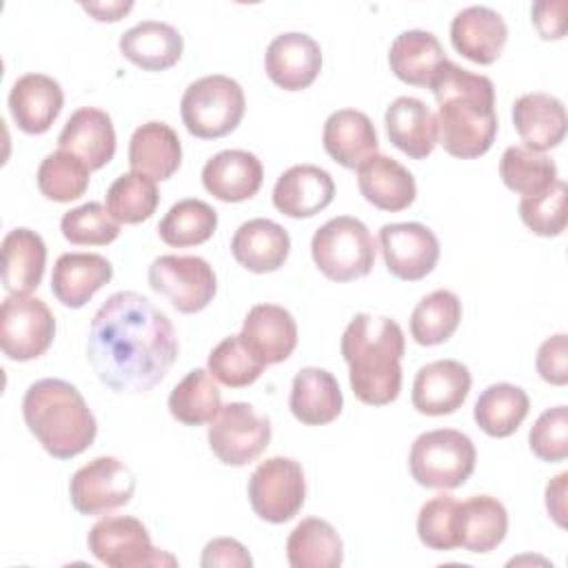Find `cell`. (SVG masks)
I'll return each instance as SVG.
<instances>
[{"instance_id": "obj_29", "label": "cell", "mask_w": 568, "mask_h": 568, "mask_svg": "<svg viewBox=\"0 0 568 568\" xmlns=\"http://www.w3.org/2000/svg\"><path fill=\"white\" fill-rule=\"evenodd\" d=\"M344 395L333 373L320 366L297 371L291 386L288 408L293 417L306 426H324L339 417Z\"/></svg>"}, {"instance_id": "obj_4", "label": "cell", "mask_w": 568, "mask_h": 568, "mask_svg": "<svg viewBox=\"0 0 568 568\" xmlns=\"http://www.w3.org/2000/svg\"><path fill=\"white\" fill-rule=\"evenodd\" d=\"M22 417L29 433L55 459L84 453L98 435V422L82 393L58 377L38 379L27 388Z\"/></svg>"}, {"instance_id": "obj_18", "label": "cell", "mask_w": 568, "mask_h": 568, "mask_svg": "<svg viewBox=\"0 0 568 568\" xmlns=\"http://www.w3.org/2000/svg\"><path fill=\"white\" fill-rule=\"evenodd\" d=\"M64 104L58 80L44 73L20 75L9 91V111L20 131L40 135L51 129Z\"/></svg>"}, {"instance_id": "obj_47", "label": "cell", "mask_w": 568, "mask_h": 568, "mask_svg": "<svg viewBox=\"0 0 568 568\" xmlns=\"http://www.w3.org/2000/svg\"><path fill=\"white\" fill-rule=\"evenodd\" d=\"M535 457L555 464L568 457V408L564 404L546 408L528 433Z\"/></svg>"}, {"instance_id": "obj_40", "label": "cell", "mask_w": 568, "mask_h": 568, "mask_svg": "<svg viewBox=\"0 0 568 568\" xmlns=\"http://www.w3.org/2000/svg\"><path fill=\"white\" fill-rule=\"evenodd\" d=\"M499 175L510 191L530 197L544 193L557 182V164L548 155L517 144L501 153Z\"/></svg>"}, {"instance_id": "obj_43", "label": "cell", "mask_w": 568, "mask_h": 568, "mask_svg": "<svg viewBox=\"0 0 568 568\" xmlns=\"http://www.w3.org/2000/svg\"><path fill=\"white\" fill-rule=\"evenodd\" d=\"M209 373L215 382L231 386V388H244L251 386L262 371L266 368L264 362H260L242 342L240 335L224 337L211 353H209Z\"/></svg>"}, {"instance_id": "obj_50", "label": "cell", "mask_w": 568, "mask_h": 568, "mask_svg": "<svg viewBox=\"0 0 568 568\" xmlns=\"http://www.w3.org/2000/svg\"><path fill=\"white\" fill-rule=\"evenodd\" d=\"M566 2L564 0H541L532 4V24L537 27L539 36L544 40H559L564 38L566 31V20H564Z\"/></svg>"}, {"instance_id": "obj_13", "label": "cell", "mask_w": 568, "mask_h": 568, "mask_svg": "<svg viewBox=\"0 0 568 568\" xmlns=\"http://www.w3.org/2000/svg\"><path fill=\"white\" fill-rule=\"evenodd\" d=\"M135 493L131 468L118 457H95L75 470L69 484V497L80 515H106L126 506Z\"/></svg>"}, {"instance_id": "obj_46", "label": "cell", "mask_w": 568, "mask_h": 568, "mask_svg": "<svg viewBox=\"0 0 568 568\" xmlns=\"http://www.w3.org/2000/svg\"><path fill=\"white\" fill-rule=\"evenodd\" d=\"M566 182L557 180L550 189L539 195L521 197L519 217L521 222L541 237H557L566 229Z\"/></svg>"}, {"instance_id": "obj_23", "label": "cell", "mask_w": 568, "mask_h": 568, "mask_svg": "<svg viewBox=\"0 0 568 568\" xmlns=\"http://www.w3.org/2000/svg\"><path fill=\"white\" fill-rule=\"evenodd\" d=\"M264 180V166L255 153L226 149L206 160L202 169L204 189L222 202L251 200Z\"/></svg>"}, {"instance_id": "obj_15", "label": "cell", "mask_w": 568, "mask_h": 568, "mask_svg": "<svg viewBox=\"0 0 568 568\" xmlns=\"http://www.w3.org/2000/svg\"><path fill=\"white\" fill-rule=\"evenodd\" d=\"M470 371L457 359H435L422 366L413 379V406L422 415H450L470 393Z\"/></svg>"}, {"instance_id": "obj_10", "label": "cell", "mask_w": 568, "mask_h": 568, "mask_svg": "<svg viewBox=\"0 0 568 568\" xmlns=\"http://www.w3.org/2000/svg\"><path fill=\"white\" fill-rule=\"evenodd\" d=\"M55 337L51 308L33 295H7L0 306V346L13 362L44 355Z\"/></svg>"}, {"instance_id": "obj_16", "label": "cell", "mask_w": 568, "mask_h": 568, "mask_svg": "<svg viewBox=\"0 0 568 568\" xmlns=\"http://www.w3.org/2000/svg\"><path fill=\"white\" fill-rule=\"evenodd\" d=\"M264 69L284 91L308 89L322 71V49L308 33H280L266 47Z\"/></svg>"}, {"instance_id": "obj_14", "label": "cell", "mask_w": 568, "mask_h": 568, "mask_svg": "<svg viewBox=\"0 0 568 568\" xmlns=\"http://www.w3.org/2000/svg\"><path fill=\"white\" fill-rule=\"evenodd\" d=\"M377 240L384 264L397 280H424L439 262V240L419 222L384 224Z\"/></svg>"}, {"instance_id": "obj_26", "label": "cell", "mask_w": 568, "mask_h": 568, "mask_svg": "<svg viewBox=\"0 0 568 568\" xmlns=\"http://www.w3.org/2000/svg\"><path fill=\"white\" fill-rule=\"evenodd\" d=\"M384 124L390 144L413 160L428 158L437 146V118L419 98L393 100L386 106Z\"/></svg>"}, {"instance_id": "obj_11", "label": "cell", "mask_w": 568, "mask_h": 568, "mask_svg": "<svg viewBox=\"0 0 568 568\" xmlns=\"http://www.w3.org/2000/svg\"><path fill=\"white\" fill-rule=\"evenodd\" d=\"M271 442V419L246 402L220 408L209 426V448L226 466L255 462Z\"/></svg>"}, {"instance_id": "obj_21", "label": "cell", "mask_w": 568, "mask_h": 568, "mask_svg": "<svg viewBox=\"0 0 568 568\" xmlns=\"http://www.w3.org/2000/svg\"><path fill=\"white\" fill-rule=\"evenodd\" d=\"M58 149L82 160L89 171H98L115 155V129L106 111L82 106L71 113L58 135Z\"/></svg>"}, {"instance_id": "obj_45", "label": "cell", "mask_w": 568, "mask_h": 568, "mask_svg": "<svg viewBox=\"0 0 568 568\" xmlns=\"http://www.w3.org/2000/svg\"><path fill=\"white\" fill-rule=\"evenodd\" d=\"M60 231L75 246H104L118 240L120 224L98 202H87L67 211L60 220Z\"/></svg>"}, {"instance_id": "obj_17", "label": "cell", "mask_w": 568, "mask_h": 568, "mask_svg": "<svg viewBox=\"0 0 568 568\" xmlns=\"http://www.w3.org/2000/svg\"><path fill=\"white\" fill-rule=\"evenodd\" d=\"M246 348L266 366L291 357L297 346L295 317L277 304H255L248 308L242 333Z\"/></svg>"}, {"instance_id": "obj_48", "label": "cell", "mask_w": 568, "mask_h": 568, "mask_svg": "<svg viewBox=\"0 0 568 568\" xmlns=\"http://www.w3.org/2000/svg\"><path fill=\"white\" fill-rule=\"evenodd\" d=\"M537 373L552 386L568 384V339L566 333H557L541 342L535 359Z\"/></svg>"}, {"instance_id": "obj_8", "label": "cell", "mask_w": 568, "mask_h": 568, "mask_svg": "<svg viewBox=\"0 0 568 568\" xmlns=\"http://www.w3.org/2000/svg\"><path fill=\"white\" fill-rule=\"evenodd\" d=\"M91 555L111 568L175 566L178 559L151 544L146 526L129 515L102 517L87 535Z\"/></svg>"}, {"instance_id": "obj_2", "label": "cell", "mask_w": 568, "mask_h": 568, "mask_svg": "<svg viewBox=\"0 0 568 568\" xmlns=\"http://www.w3.org/2000/svg\"><path fill=\"white\" fill-rule=\"evenodd\" d=\"M437 100V144L459 160L484 155L497 135L495 84L450 60L428 87Z\"/></svg>"}, {"instance_id": "obj_30", "label": "cell", "mask_w": 568, "mask_h": 568, "mask_svg": "<svg viewBox=\"0 0 568 568\" xmlns=\"http://www.w3.org/2000/svg\"><path fill=\"white\" fill-rule=\"evenodd\" d=\"M120 53L142 71L171 69L184 49L182 33L162 20H142L120 36Z\"/></svg>"}, {"instance_id": "obj_3", "label": "cell", "mask_w": 568, "mask_h": 568, "mask_svg": "<svg viewBox=\"0 0 568 568\" xmlns=\"http://www.w3.org/2000/svg\"><path fill=\"white\" fill-rule=\"evenodd\" d=\"M342 357L355 397L368 406H386L402 390L404 331L390 317L357 313L342 335Z\"/></svg>"}, {"instance_id": "obj_19", "label": "cell", "mask_w": 568, "mask_h": 568, "mask_svg": "<svg viewBox=\"0 0 568 568\" xmlns=\"http://www.w3.org/2000/svg\"><path fill=\"white\" fill-rule=\"evenodd\" d=\"M335 197V182L328 171L315 164L286 169L273 186V206L288 217L302 220L324 211Z\"/></svg>"}, {"instance_id": "obj_20", "label": "cell", "mask_w": 568, "mask_h": 568, "mask_svg": "<svg viewBox=\"0 0 568 568\" xmlns=\"http://www.w3.org/2000/svg\"><path fill=\"white\" fill-rule=\"evenodd\" d=\"M508 40V27L490 7L473 4L462 9L450 22V42L457 53L475 64H493Z\"/></svg>"}, {"instance_id": "obj_34", "label": "cell", "mask_w": 568, "mask_h": 568, "mask_svg": "<svg viewBox=\"0 0 568 568\" xmlns=\"http://www.w3.org/2000/svg\"><path fill=\"white\" fill-rule=\"evenodd\" d=\"M508 532L506 506L493 495L459 501V548L468 552L495 550Z\"/></svg>"}, {"instance_id": "obj_12", "label": "cell", "mask_w": 568, "mask_h": 568, "mask_svg": "<svg viewBox=\"0 0 568 568\" xmlns=\"http://www.w3.org/2000/svg\"><path fill=\"white\" fill-rule=\"evenodd\" d=\"M149 286L180 313H200L213 302L217 277L204 257L160 255L149 266Z\"/></svg>"}, {"instance_id": "obj_37", "label": "cell", "mask_w": 568, "mask_h": 568, "mask_svg": "<svg viewBox=\"0 0 568 568\" xmlns=\"http://www.w3.org/2000/svg\"><path fill=\"white\" fill-rule=\"evenodd\" d=\"M222 408V393L204 368L189 371L169 395V413L184 426L211 424Z\"/></svg>"}, {"instance_id": "obj_38", "label": "cell", "mask_w": 568, "mask_h": 568, "mask_svg": "<svg viewBox=\"0 0 568 568\" xmlns=\"http://www.w3.org/2000/svg\"><path fill=\"white\" fill-rule=\"evenodd\" d=\"M462 322V302L448 288L424 295L410 313V335L419 346H437L453 337Z\"/></svg>"}, {"instance_id": "obj_5", "label": "cell", "mask_w": 568, "mask_h": 568, "mask_svg": "<svg viewBox=\"0 0 568 568\" xmlns=\"http://www.w3.org/2000/svg\"><path fill=\"white\" fill-rule=\"evenodd\" d=\"M477 450L473 439L455 428L422 433L408 453L413 479L424 488H459L475 470Z\"/></svg>"}, {"instance_id": "obj_44", "label": "cell", "mask_w": 568, "mask_h": 568, "mask_svg": "<svg viewBox=\"0 0 568 568\" xmlns=\"http://www.w3.org/2000/svg\"><path fill=\"white\" fill-rule=\"evenodd\" d=\"M417 537L430 550L459 548V501L453 495H435L419 508Z\"/></svg>"}, {"instance_id": "obj_49", "label": "cell", "mask_w": 568, "mask_h": 568, "mask_svg": "<svg viewBox=\"0 0 568 568\" xmlns=\"http://www.w3.org/2000/svg\"><path fill=\"white\" fill-rule=\"evenodd\" d=\"M200 566H202V568H215V566H224V568H251V566H253V557L248 555V550L244 548V544H240L237 539H231V537H215V539H211V541L204 546Z\"/></svg>"}, {"instance_id": "obj_6", "label": "cell", "mask_w": 568, "mask_h": 568, "mask_svg": "<svg viewBox=\"0 0 568 568\" xmlns=\"http://www.w3.org/2000/svg\"><path fill=\"white\" fill-rule=\"evenodd\" d=\"M244 109L246 98L240 82L222 73L191 82L180 102L186 131L200 140H215L235 131L244 118Z\"/></svg>"}, {"instance_id": "obj_24", "label": "cell", "mask_w": 568, "mask_h": 568, "mask_svg": "<svg viewBox=\"0 0 568 568\" xmlns=\"http://www.w3.org/2000/svg\"><path fill=\"white\" fill-rule=\"evenodd\" d=\"M113 277V266L98 253H62L51 273V293L67 308H82Z\"/></svg>"}, {"instance_id": "obj_52", "label": "cell", "mask_w": 568, "mask_h": 568, "mask_svg": "<svg viewBox=\"0 0 568 568\" xmlns=\"http://www.w3.org/2000/svg\"><path fill=\"white\" fill-rule=\"evenodd\" d=\"M82 9L100 22H115L133 9V2H82Z\"/></svg>"}, {"instance_id": "obj_1", "label": "cell", "mask_w": 568, "mask_h": 568, "mask_svg": "<svg viewBox=\"0 0 568 568\" xmlns=\"http://www.w3.org/2000/svg\"><path fill=\"white\" fill-rule=\"evenodd\" d=\"M178 351L169 315L135 291L109 295L91 320L87 359L113 393L151 390L166 377Z\"/></svg>"}, {"instance_id": "obj_32", "label": "cell", "mask_w": 568, "mask_h": 568, "mask_svg": "<svg viewBox=\"0 0 568 568\" xmlns=\"http://www.w3.org/2000/svg\"><path fill=\"white\" fill-rule=\"evenodd\" d=\"M131 171L151 180H169L182 164V144L166 122H144L129 140Z\"/></svg>"}, {"instance_id": "obj_28", "label": "cell", "mask_w": 568, "mask_h": 568, "mask_svg": "<svg viewBox=\"0 0 568 568\" xmlns=\"http://www.w3.org/2000/svg\"><path fill=\"white\" fill-rule=\"evenodd\" d=\"M324 151L344 169H359L377 153V131L371 118L357 109L333 111L322 131Z\"/></svg>"}, {"instance_id": "obj_51", "label": "cell", "mask_w": 568, "mask_h": 568, "mask_svg": "<svg viewBox=\"0 0 568 568\" xmlns=\"http://www.w3.org/2000/svg\"><path fill=\"white\" fill-rule=\"evenodd\" d=\"M566 481L568 473H559L546 484V508L559 528H566Z\"/></svg>"}, {"instance_id": "obj_7", "label": "cell", "mask_w": 568, "mask_h": 568, "mask_svg": "<svg viewBox=\"0 0 568 568\" xmlns=\"http://www.w3.org/2000/svg\"><path fill=\"white\" fill-rule=\"evenodd\" d=\"M311 255L328 280L353 282L371 273L375 264V240L362 220L337 215L315 231Z\"/></svg>"}, {"instance_id": "obj_35", "label": "cell", "mask_w": 568, "mask_h": 568, "mask_svg": "<svg viewBox=\"0 0 568 568\" xmlns=\"http://www.w3.org/2000/svg\"><path fill=\"white\" fill-rule=\"evenodd\" d=\"M286 559L293 568H337L344 559V544L326 519L306 517L286 539Z\"/></svg>"}, {"instance_id": "obj_36", "label": "cell", "mask_w": 568, "mask_h": 568, "mask_svg": "<svg viewBox=\"0 0 568 568\" xmlns=\"http://www.w3.org/2000/svg\"><path fill=\"white\" fill-rule=\"evenodd\" d=\"M530 410V399L524 388L499 382L490 384L475 402L473 417L477 426L490 437H510Z\"/></svg>"}, {"instance_id": "obj_31", "label": "cell", "mask_w": 568, "mask_h": 568, "mask_svg": "<svg viewBox=\"0 0 568 568\" xmlns=\"http://www.w3.org/2000/svg\"><path fill=\"white\" fill-rule=\"evenodd\" d=\"M2 286L9 295H29L44 275V240L24 226L11 229L2 240Z\"/></svg>"}, {"instance_id": "obj_33", "label": "cell", "mask_w": 568, "mask_h": 568, "mask_svg": "<svg viewBox=\"0 0 568 568\" xmlns=\"http://www.w3.org/2000/svg\"><path fill=\"white\" fill-rule=\"evenodd\" d=\"M446 60L448 58L437 36L422 29L402 31L388 49L390 71L413 87H430Z\"/></svg>"}, {"instance_id": "obj_25", "label": "cell", "mask_w": 568, "mask_h": 568, "mask_svg": "<svg viewBox=\"0 0 568 568\" xmlns=\"http://www.w3.org/2000/svg\"><path fill=\"white\" fill-rule=\"evenodd\" d=\"M231 253L251 273H273L284 266L291 253V237L282 224L255 217L237 226L231 240Z\"/></svg>"}, {"instance_id": "obj_39", "label": "cell", "mask_w": 568, "mask_h": 568, "mask_svg": "<svg viewBox=\"0 0 568 568\" xmlns=\"http://www.w3.org/2000/svg\"><path fill=\"white\" fill-rule=\"evenodd\" d=\"M217 229V211L197 197L175 202L158 224V235L164 244L184 248L197 246L213 237Z\"/></svg>"}, {"instance_id": "obj_42", "label": "cell", "mask_w": 568, "mask_h": 568, "mask_svg": "<svg viewBox=\"0 0 568 568\" xmlns=\"http://www.w3.org/2000/svg\"><path fill=\"white\" fill-rule=\"evenodd\" d=\"M89 173L91 171L82 160L58 149L40 162L36 180L40 193L47 200L67 204L84 195V191L89 189Z\"/></svg>"}, {"instance_id": "obj_9", "label": "cell", "mask_w": 568, "mask_h": 568, "mask_svg": "<svg viewBox=\"0 0 568 568\" xmlns=\"http://www.w3.org/2000/svg\"><path fill=\"white\" fill-rule=\"evenodd\" d=\"M248 501L253 513L268 524L293 519L306 499L302 464L293 457H271L248 477Z\"/></svg>"}, {"instance_id": "obj_41", "label": "cell", "mask_w": 568, "mask_h": 568, "mask_svg": "<svg viewBox=\"0 0 568 568\" xmlns=\"http://www.w3.org/2000/svg\"><path fill=\"white\" fill-rule=\"evenodd\" d=\"M160 204L155 180L142 173H122L106 189V211L118 224L146 222Z\"/></svg>"}, {"instance_id": "obj_27", "label": "cell", "mask_w": 568, "mask_h": 568, "mask_svg": "<svg viewBox=\"0 0 568 568\" xmlns=\"http://www.w3.org/2000/svg\"><path fill=\"white\" fill-rule=\"evenodd\" d=\"M357 186L368 204L379 211H404L415 202L413 173L397 160L375 153L357 169Z\"/></svg>"}, {"instance_id": "obj_22", "label": "cell", "mask_w": 568, "mask_h": 568, "mask_svg": "<svg viewBox=\"0 0 568 568\" xmlns=\"http://www.w3.org/2000/svg\"><path fill=\"white\" fill-rule=\"evenodd\" d=\"M513 124L526 149L544 153L564 142L566 106L550 93H524L513 104Z\"/></svg>"}]
</instances>
